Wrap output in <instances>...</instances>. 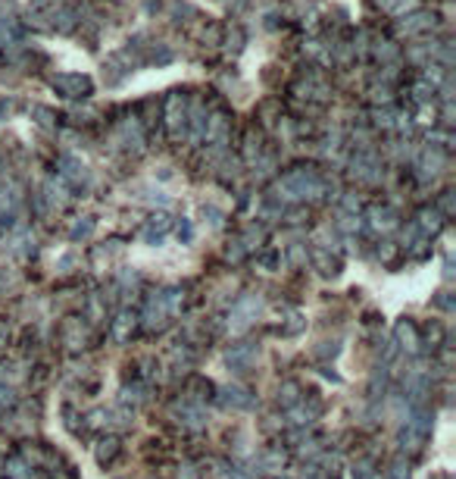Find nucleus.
<instances>
[{
  "label": "nucleus",
  "mask_w": 456,
  "mask_h": 479,
  "mask_svg": "<svg viewBox=\"0 0 456 479\" xmlns=\"http://www.w3.org/2000/svg\"><path fill=\"white\" fill-rule=\"evenodd\" d=\"M397 335H400V339H403V341H409V345H406V348H416V332H412V326H406V323H403V326L397 329Z\"/></svg>",
  "instance_id": "obj_1"
},
{
  "label": "nucleus",
  "mask_w": 456,
  "mask_h": 479,
  "mask_svg": "<svg viewBox=\"0 0 456 479\" xmlns=\"http://www.w3.org/2000/svg\"><path fill=\"white\" fill-rule=\"evenodd\" d=\"M116 445H119V441H116V439H110V441H103V448H100V460H106V457H112V451H116Z\"/></svg>",
  "instance_id": "obj_2"
}]
</instances>
